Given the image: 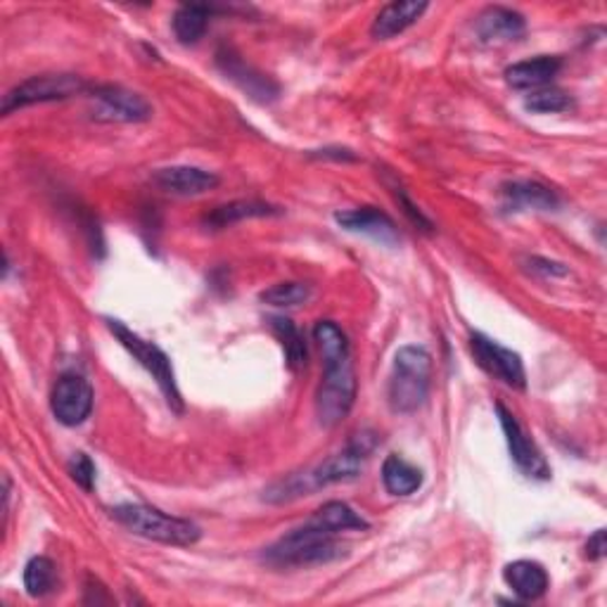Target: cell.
<instances>
[{
	"mask_svg": "<svg viewBox=\"0 0 607 607\" xmlns=\"http://www.w3.org/2000/svg\"><path fill=\"white\" fill-rule=\"evenodd\" d=\"M335 221L339 228H345L347 233L354 235H366L371 240L385 245V247H394L401 243V235L397 223H394L385 211H380L375 207H361V209H347V211H337Z\"/></svg>",
	"mask_w": 607,
	"mask_h": 607,
	"instance_id": "cell-12",
	"label": "cell"
},
{
	"mask_svg": "<svg viewBox=\"0 0 607 607\" xmlns=\"http://www.w3.org/2000/svg\"><path fill=\"white\" fill-rule=\"evenodd\" d=\"M504 200L506 207L512 209H538V211H553L558 209L560 200L550 188L541 186L536 181H512L504 186Z\"/></svg>",
	"mask_w": 607,
	"mask_h": 607,
	"instance_id": "cell-19",
	"label": "cell"
},
{
	"mask_svg": "<svg viewBox=\"0 0 607 607\" xmlns=\"http://www.w3.org/2000/svg\"><path fill=\"white\" fill-rule=\"evenodd\" d=\"M382 484L392 496H411L422 486V470L392 454L382 463Z\"/></svg>",
	"mask_w": 607,
	"mask_h": 607,
	"instance_id": "cell-22",
	"label": "cell"
},
{
	"mask_svg": "<svg viewBox=\"0 0 607 607\" xmlns=\"http://www.w3.org/2000/svg\"><path fill=\"white\" fill-rule=\"evenodd\" d=\"M86 84L82 76L76 74H44V76H32L8 90L3 98V114H12L15 110L29 108V104H41V102H55V100H67L78 94H84Z\"/></svg>",
	"mask_w": 607,
	"mask_h": 607,
	"instance_id": "cell-7",
	"label": "cell"
},
{
	"mask_svg": "<svg viewBox=\"0 0 607 607\" xmlns=\"http://www.w3.org/2000/svg\"><path fill=\"white\" fill-rule=\"evenodd\" d=\"M311 299V287L304 283H278L261 293V301L269 307H299Z\"/></svg>",
	"mask_w": 607,
	"mask_h": 607,
	"instance_id": "cell-26",
	"label": "cell"
},
{
	"mask_svg": "<svg viewBox=\"0 0 607 607\" xmlns=\"http://www.w3.org/2000/svg\"><path fill=\"white\" fill-rule=\"evenodd\" d=\"M216 62H219V70L226 74L235 86H240L252 100L271 102L278 98V94H281L278 84L271 82L267 74L257 72L252 64H247L240 55H235L231 48L219 50Z\"/></svg>",
	"mask_w": 607,
	"mask_h": 607,
	"instance_id": "cell-13",
	"label": "cell"
},
{
	"mask_svg": "<svg viewBox=\"0 0 607 607\" xmlns=\"http://www.w3.org/2000/svg\"><path fill=\"white\" fill-rule=\"evenodd\" d=\"M152 183L164 193L181 195V197H195V195H205L209 190H214L219 186V176L200 166L181 164V166H166V169L154 171Z\"/></svg>",
	"mask_w": 607,
	"mask_h": 607,
	"instance_id": "cell-14",
	"label": "cell"
},
{
	"mask_svg": "<svg viewBox=\"0 0 607 607\" xmlns=\"http://www.w3.org/2000/svg\"><path fill=\"white\" fill-rule=\"evenodd\" d=\"M345 556L347 546H342L335 534L315 530L307 522L263 550L261 560L271 567H315L342 560Z\"/></svg>",
	"mask_w": 607,
	"mask_h": 607,
	"instance_id": "cell-3",
	"label": "cell"
},
{
	"mask_svg": "<svg viewBox=\"0 0 607 607\" xmlns=\"http://www.w3.org/2000/svg\"><path fill=\"white\" fill-rule=\"evenodd\" d=\"M496 411H498L500 428H504V434H506L512 463L518 466L527 474V478L548 480L550 478V466L546 463V458L541 456L536 444L530 437H527V432L518 422V418H515L504 404H498Z\"/></svg>",
	"mask_w": 607,
	"mask_h": 607,
	"instance_id": "cell-11",
	"label": "cell"
},
{
	"mask_svg": "<svg viewBox=\"0 0 607 607\" xmlns=\"http://www.w3.org/2000/svg\"><path fill=\"white\" fill-rule=\"evenodd\" d=\"M560 67H562L560 58L541 55L534 60L512 64V67L506 70V82L518 90H534V88L538 90L553 82V76L560 72Z\"/></svg>",
	"mask_w": 607,
	"mask_h": 607,
	"instance_id": "cell-18",
	"label": "cell"
},
{
	"mask_svg": "<svg viewBox=\"0 0 607 607\" xmlns=\"http://www.w3.org/2000/svg\"><path fill=\"white\" fill-rule=\"evenodd\" d=\"M375 446H377L375 434L359 432L339 454L325 458L321 466H315L313 470L307 472L287 474V478L271 484L269 490L263 492V498H267L269 504H287V500L319 492L323 486L351 482L359 478L366 458L373 454Z\"/></svg>",
	"mask_w": 607,
	"mask_h": 607,
	"instance_id": "cell-2",
	"label": "cell"
},
{
	"mask_svg": "<svg viewBox=\"0 0 607 607\" xmlns=\"http://www.w3.org/2000/svg\"><path fill=\"white\" fill-rule=\"evenodd\" d=\"M428 3L425 0H397V3H389L377 12V17L373 20L371 34L377 41H387V38H394L404 34L408 26H413L422 15L428 12Z\"/></svg>",
	"mask_w": 607,
	"mask_h": 607,
	"instance_id": "cell-15",
	"label": "cell"
},
{
	"mask_svg": "<svg viewBox=\"0 0 607 607\" xmlns=\"http://www.w3.org/2000/svg\"><path fill=\"white\" fill-rule=\"evenodd\" d=\"M104 323H108L110 333L116 337L119 345H122L145 368V371L154 377V382L160 385V389L164 394L166 404L171 406V411L183 413V397H181L174 366H171L169 356L160 347L152 345V342L143 339L140 335L134 333V330H128L122 321L104 319Z\"/></svg>",
	"mask_w": 607,
	"mask_h": 607,
	"instance_id": "cell-6",
	"label": "cell"
},
{
	"mask_svg": "<svg viewBox=\"0 0 607 607\" xmlns=\"http://www.w3.org/2000/svg\"><path fill=\"white\" fill-rule=\"evenodd\" d=\"M281 214L278 207H273L269 202H259V200H235L223 207H216L211 214L205 219V223L209 228H226L233 226L237 221L245 219H263V216H275Z\"/></svg>",
	"mask_w": 607,
	"mask_h": 607,
	"instance_id": "cell-21",
	"label": "cell"
},
{
	"mask_svg": "<svg viewBox=\"0 0 607 607\" xmlns=\"http://www.w3.org/2000/svg\"><path fill=\"white\" fill-rule=\"evenodd\" d=\"M527 24L520 12L510 8H486L478 17V36L482 44H504V41H518L524 34Z\"/></svg>",
	"mask_w": 607,
	"mask_h": 607,
	"instance_id": "cell-16",
	"label": "cell"
},
{
	"mask_svg": "<svg viewBox=\"0 0 607 607\" xmlns=\"http://www.w3.org/2000/svg\"><path fill=\"white\" fill-rule=\"evenodd\" d=\"M271 327H273V333L278 335L281 345L285 349L287 366L293 368V371H301V368L307 366V361H309V351H307V342H304V335L299 333V327L289 319H285V315H273Z\"/></svg>",
	"mask_w": 607,
	"mask_h": 607,
	"instance_id": "cell-23",
	"label": "cell"
},
{
	"mask_svg": "<svg viewBox=\"0 0 607 607\" xmlns=\"http://www.w3.org/2000/svg\"><path fill=\"white\" fill-rule=\"evenodd\" d=\"M90 116L96 122H116V124H138L148 122L152 116V104L143 96L126 90L122 86H102L94 94V110Z\"/></svg>",
	"mask_w": 607,
	"mask_h": 607,
	"instance_id": "cell-8",
	"label": "cell"
},
{
	"mask_svg": "<svg viewBox=\"0 0 607 607\" xmlns=\"http://www.w3.org/2000/svg\"><path fill=\"white\" fill-rule=\"evenodd\" d=\"M58 572L55 565L46 556H36L24 567V589L32 598H44L48 593L55 589Z\"/></svg>",
	"mask_w": 607,
	"mask_h": 607,
	"instance_id": "cell-25",
	"label": "cell"
},
{
	"mask_svg": "<svg viewBox=\"0 0 607 607\" xmlns=\"http://www.w3.org/2000/svg\"><path fill=\"white\" fill-rule=\"evenodd\" d=\"M605 550H607L605 532L598 530L596 534H593V536L589 538V544H586V556H589L591 560H600V558H605Z\"/></svg>",
	"mask_w": 607,
	"mask_h": 607,
	"instance_id": "cell-30",
	"label": "cell"
},
{
	"mask_svg": "<svg viewBox=\"0 0 607 607\" xmlns=\"http://www.w3.org/2000/svg\"><path fill=\"white\" fill-rule=\"evenodd\" d=\"M530 271L532 273H544L546 278H560V275H567L570 271H567L562 263H556V261H548V259H538V257H532L530 259Z\"/></svg>",
	"mask_w": 607,
	"mask_h": 607,
	"instance_id": "cell-29",
	"label": "cell"
},
{
	"mask_svg": "<svg viewBox=\"0 0 607 607\" xmlns=\"http://www.w3.org/2000/svg\"><path fill=\"white\" fill-rule=\"evenodd\" d=\"M504 579L520 600H538L548 591V572L536 560H515L506 565Z\"/></svg>",
	"mask_w": 607,
	"mask_h": 607,
	"instance_id": "cell-17",
	"label": "cell"
},
{
	"mask_svg": "<svg viewBox=\"0 0 607 607\" xmlns=\"http://www.w3.org/2000/svg\"><path fill=\"white\" fill-rule=\"evenodd\" d=\"M309 524L315 527V530L335 534V536L339 532H349V530H359V532L371 530V524H368L351 506L342 504V500H330V504L321 506L309 518Z\"/></svg>",
	"mask_w": 607,
	"mask_h": 607,
	"instance_id": "cell-20",
	"label": "cell"
},
{
	"mask_svg": "<svg viewBox=\"0 0 607 607\" xmlns=\"http://www.w3.org/2000/svg\"><path fill=\"white\" fill-rule=\"evenodd\" d=\"M52 416H55L64 428H76L86 422L94 411V387L84 375L67 373L58 380L55 389L50 397Z\"/></svg>",
	"mask_w": 607,
	"mask_h": 607,
	"instance_id": "cell-10",
	"label": "cell"
},
{
	"mask_svg": "<svg viewBox=\"0 0 607 607\" xmlns=\"http://www.w3.org/2000/svg\"><path fill=\"white\" fill-rule=\"evenodd\" d=\"M570 104H572L570 96L562 94V90H558V88H538L524 100V108L530 112H538V114L565 112V110H570Z\"/></svg>",
	"mask_w": 607,
	"mask_h": 607,
	"instance_id": "cell-27",
	"label": "cell"
},
{
	"mask_svg": "<svg viewBox=\"0 0 607 607\" xmlns=\"http://www.w3.org/2000/svg\"><path fill=\"white\" fill-rule=\"evenodd\" d=\"M432 382V356L422 347H404L394 356L387 399L394 413H416L428 401Z\"/></svg>",
	"mask_w": 607,
	"mask_h": 607,
	"instance_id": "cell-4",
	"label": "cell"
},
{
	"mask_svg": "<svg viewBox=\"0 0 607 607\" xmlns=\"http://www.w3.org/2000/svg\"><path fill=\"white\" fill-rule=\"evenodd\" d=\"M313 339L319 342L325 363L323 382L315 392V416L323 428H335L349 416L356 401V373L349 339L333 321L315 323Z\"/></svg>",
	"mask_w": 607,
	"mask_h": 607,
	"instance_id": "cell-1",
	"label": "cell"
},
{
	"mask_svg": "<svg viewBox=\"0 0 607 607\" xmlns=\"http://www.w3.org/2000/svg\"><path fill=\"white\" fill-rule=\"evenodd\" d=\"M70 474H72V480L78 486H82L84 492H94V486H96V466H94V460H90V456L74 454L72 460H70Z\"/></svg>",
	"mask_w": 607,
	"mask_h": 607,
	"instance_id": "cell-28",
	"label": "cell"
},
{
	"mask_svg": "<svg viewBox=\"0 0 607 607\" xmlns=\"http://www.w3.org/2000/svg\"><path fill=\"white\" fill-rule=\"evenodd\" d=\"M110 512L112 518L119 524H124L128 532L150 541H160V544L166 546H193L202 536V530L195 522L174 518V515H166L150 506L122 504V506H114Z\"/></svg>",
	"mask_w": 607,
	"mask_h": 607,
	"instance_id": "cell-5",
	"label": "cell"
},
{
	"mask_svg": "<svg viewBox=\"0 0 607 607\" xmlns=\"http://www.w3.org/2000/svg\"><path fill=\"white\" fill-rule=\"evenodd\" d=\"M470 349H472L474 361H478V366L484 373H490L492 377L506 382V385L512 389L527 387L524 363L518 351L500 347L498 342L484 337L480 333H474L470 337Z\"/></svg>",
	"mask_w": 607,
	"mask_h": 607,
	"instance_id": "cell-9",
	"label": "cell"
},
{
	"mask_svg": "<svg viewBox=\"0 0 607 607\" xmlns=\"http://www.w3.org/2000/svg\"><path fill=\"white\" fill-rule=\"evenodd\" d=\"M211 17L207 5H181L174 15V34L181 44H197L205 36Z\"/></svg>",
	"mask_w": 607,
	"mask_h": 607,
	"instance_id": "cell-24",
	"label": "cell"
}]
</instances>
